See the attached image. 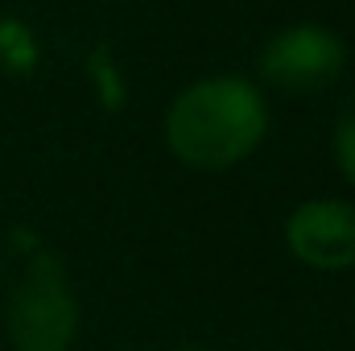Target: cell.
Here are the masks:
<instances>
[{"label": "cell", "instance_id": "cell-2", "mask_svg": "<svg viewBox=\"0 0 355 351\" xmlns=\"http://www.w3.org/2000/svg\"><path fill=\"white\" fill-rule=\"evenodd\" d=\"M79 331V306L67 268L54 252H37L8 293V339L17 351H67Z\"/></svg>", "mask_w": 355, "mask_h": 351}, {"label": "cell", "instance_id": "cell-5", "mask_svg": "<svg viewBox=\"0 0 355 351\" xmlns=\"http://www.w3.org/2000/svg\"><path fill=\"white\" fill-rule=\"evenodd\" d=\"M331 149H335V162L339 170L355 182V95L339 108V120H335V137H331Z\"/></svg>", "mask_w": 355, "mask_h": 351}, {"label": "cell", "instance_id": "cell-6", "mask_svg": "<svg viewBox=\"0 0 355 351\" xmlns=\"http://www.w3.org/2000/svg\"><path fill=\"white\" fill-rule=\"evenodd\" d=\"M178 351H202V348H178Z\"/></svg>", "mask_w": 355, "mask_h": 351}, {"label": "cell", "instance_id": "cell-3", "mask_svg": "<svg viewBox=\"0 0 355 351\" xmlns=\"http://www.w3.org/2000/svg\"><path fill=\"white\" fill-rule=\"evenodd\" d=\"M347 67V46L327 25H289L272 33L261 50V79L281 95L327 91Z\"/></svg>", "mask_w": 355, "mask_h": 351}, {"label": "cell", "instance_id": "cell-4", "mask_svg": "<svg viewBox=\"0 0 355 351\" xmlns=\"http://www.w3.org/2000/svg\"><path fill=\"white\" fill-rule=\"evenodd\" d=\"M289 252L310 268H352L355 264V207L343 198H310L285 223Z\"/></svg>", "mask_w": 355, "mask_h": 351}, {"label": "cell", "instance_id": "cell-1", "mask_svg": "<svg viewBox=\"0 0 355 351\" xmlns=\"http://www.w3.org/2000/svg\"><path fill=\"white\" fill-rule=\"evenodd\" d=\"M268 128L265 95L240 75L198 79L166 112V145L194 170H227L244 162Z\"/></svg>", "mask_w": 355, "mask_h": 351}]
</instances>
